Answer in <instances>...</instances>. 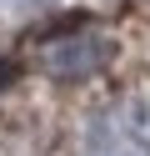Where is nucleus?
Listing matches in <instances>:
<instances>
[{
	"label": "nucleus",
	"instance_id": "f03ea898",
	"mask_svg": "<svg viewBox=\"0 0 150 156\" xmlns=\"http://www.w3.org/2000/svg\"><path fill=\"white\" fill-rule=\"evenodd\" d=\"M105 55H110V45L95 41V35H60V41H50L40 51V66L55 81H85V76H95L105 66Z\"/></svg>",
	"mask_w": 150,
	"mask_h": 156
},
{
	"label": "nucleus",
	"instance_id": "f257e3e1",
	"mask_svg": "<svg viewBox=\"0 0 150 156\" xmlns=\"http://www.w3.org/2000/svg\"><path fill=\"white\" fill-rule=\"evenodd\" d=\"M75 156H150V91H115L90 106L75 131Z\"/></svg>",
	"mask_w": 150,
	"mask_h": 156
},
{
	"label": "nucleus",
	"instance_id": "7ed1b4c3",
	"mask_svg": "<svg viewBox=\"0 0 150 156\" xmlns=\"http://www.w3.org/2000/svg\"><path fill=\"white\" fill-rule=\"evenodd\" d=\"M5 81H10V66H5V61H0V86H5Z\"/></svg>",
	"mask_w": 150,
	"mask_h": 156
}]
</instances>
